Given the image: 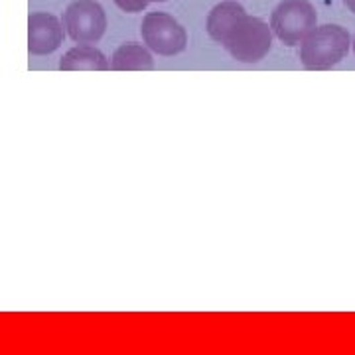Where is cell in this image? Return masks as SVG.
Segmentation results:
<instances>
[{"label": "cell", "mask_w": 355, "mask_h": 355, "mask_svg": "<svg viewBox=\"0 0 355 355\" xmlns=\"http://www.w3.org/2000/svg\"><path fill=\"white\" fill-rule=\"evenodd\" d=\"M354 51H355V36H354Z\"/></svg>", "instance_id": "obj_13"}, {"label": "cell", "mask_w": 355, "mask_h": 355, "mask_svg": "<svg viewBox=\"0 0 355 355\" xmlns=\"http://www.w3.org/2000/svg\"><path fill=\"white\" fill-rule=\"evenodd\" d=\"M65 32L76 44H97L107 30V16L97 0H76L65 8Z\"/></svg>", "instance_id": "obj_5"}, {"label": "cell", "mask_w": 355, "mask_h": 355, "mask_svg": "<svg viewBox=\"0 0 355 355\" xmlns=\"http://www.w3.org/2000/svg\"><path fill=\"white\" fill-rule=\"evenodd\" d=\"M113 2L123 10V12L128 14L142 12V10L148 6V0H113Z\"/></svg>", "instance_id": "obj_10"}, {"label": "cell", "mask_w": 355, "mask_h": 355, "mask_svg": "<svg viewBox=\"0 0 355 355\" xmlns=\"http://www.w3.org/2000/svg\"><path fill=\"white\" fill-rule=\"evenodd\" d=\"M148 2H166V0H148Z\"/></svg>", "instance_id": "obj_12"}, {"label": "cell", "mask_w": 355, "mask_h": 355, "mask_svg": "<svg viewBox=\"0 0 355 355\" xmlns=\"http://www.w3.org/2000/svg\"><path fill=\"white\" fill-rule=\"evenodd\" d=\"M245 8L237 0H225V2H219L217 6L211 8V12L207 16V22H205V28H207V34L209 38L225 46V42L231 36L233 28L239 24L243 16H245Z\"/></svg>", "instance_id": "obj_7"}, {"label": "cell", "mask_w": 355, "mask_h": 355, "mask_svg": "<svg viewBox=\"0 0 355 355\" xmlns=\"http://www.w3.org/2000/svg\"><path fill=\"white\" fill-rule=\"evenodd\" d=\"M62 71H107L111 69L109 60L93 44H79L69 51H65L60 60Z\"/></svg>", "instance_id": "obj_8"}, {"label": "cell", "mask_w": 355, "mask_h": 355, "mask_svg": "<svg viewBox=\"0 0 355 355\" xmlns=\"http://www.w3.org/2000/svg\"><path fill=\"white\" fill-rule=\"evenodd\" d=\"M142 42L158 55H176L188 46V32L174 16L166 12H148L140 26Z\"/></svg>", "instance_id": "obj_4"}, {"label": "cell", "mask_w": 355, "mask_h": 355, "mask_svg": "<svg viewBox=\"0 0 355 355\" xmlns=\"http://www.w3.org/2000/svg\"><path fill=\"white\" fill-rule=\"evenodd\" d=\"M343 6H345L349 12L355 14V0H343Z\"/></svg>", "instance_id": "obj_11"}, {"label": "cell", "mask_w": 355, "mask_h": 355, "mask_svg": "<svg viewBox=\"0 0 355 355\" xmlns=\"http://www.w3.org/2000/svg\"><path fill=\"white\" fill-rule=\"evenodd\" d=\"M352 46V36L342 26H316L300 44V62L310 71L331 69L347 58Z\"/></svg>", "instance_id": "obj_1"}, {"label": "cell", "mask_w": 355, "mask_h": 355, "mask_svg": "<svg viewBox=\"0 0 355 355\" xmlns=\"http://www.w3.org/2000/svg\"><path fill=\"white\" fill-rule=\"evenodd\" d=\"M316 26V8L308 0H282L270 14L272 34L291 48L300 46Z\"/></svg>", "instance_id": "obj_3"}, {"label": "cell", "mask_w": 355, "mask_h": 355, "mask_svg": "<svg viewBox=\"0 0 355 355\" xmlns=\"http://www.w3.org/2000/svg\"><path fill=\"white\" fill-rule=\"evenodd\" d=\"M223 48L241 64H257L272 48V28L265 20L245 14Z\"/></svg>", "instance_id": "obj_2"}, {"label": "cell", "mask_w": 355, "mask_h": 355, "mask_svg": "<svg viewBox=\"0 0 355 355\" xmlns=\"http://www.w3.org/2000/svg\"><path fill=\"white\" fill-rule=\"evenodd\" d=\"M111 69L114 71H150L154 69L153 53L140 44H123L114 50L111 58Z\"/></svg>", "instance_id": "obj_9"}, {"label": "cell", "mask_w": 355, "mask_h": 355, "mask_svg": "<svg viewBox=\"0 0 355 355\" xmlns=\"http://www.w3.org/2000/svg\"><path fill=\"white\" fill-rule=\"evenodd\" d=\"M64 22L53 14L36 12L28 18V50L36 55L55 51L64 42Z\"/></svg>", "instance_id": "obj_6"}]
</instances>
